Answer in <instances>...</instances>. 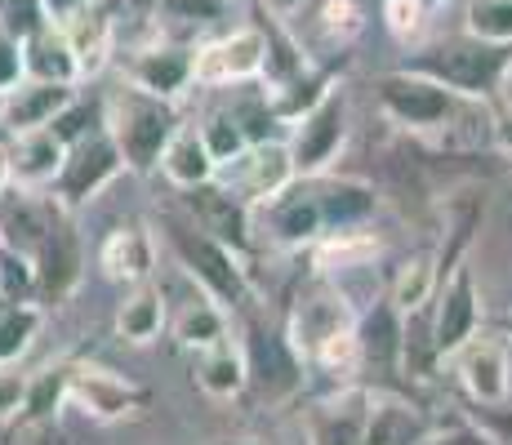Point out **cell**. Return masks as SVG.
<instances>
[{
    "instance_id": "6da1fadb",
    "label": "cell",
    "mask_w": 512,
    "mask_h": 445,
    "mask_svg": "<svg viewBox=\"0 0 512 445\" xmlns=\"http://www.w3.org/2000/svg\"><path fill=\"white\" fill-rule=\"evenodd\" d=\"M241 325V352H245V370H250V383H245V397H250L259 410H285L303 397L312 370L308 356L294 348L285 321L268 316L254 303L250 312L236 316Z\"/></svg>"
},
{
    "instance_id": "7a4b0ae2",
    "label": "cell",
    "mask_w": 512,
    "mask_h": 445,
    "mask_svg": "<svg viewBox=\"0 0 512 445\" xmlns=\"http://www.w3.org/2000/svg\"><path fill=\"white\" fill-rule=\"evenodd\" d=\"M397 67L432 76V81L446 85L459 98L490 103V98H499V89L512 76V45H495V41H481V36L464 32V36H446V41L410 49Z\"/></svg>"
},
{
    "instance_id": "3957f363",
    "label": "cell",
    "mask_w": 512,
    "mask_h": 445,
    "mask_svg": "<svg viewBox=\"0 0 512 445\" xmlns=\"http://www.w3.org/2000/svg\"><path fill=\"white\" fill-rule=\"evenodd\" d=\"M161 232H165V241H170L179 267L201 285V294H210L214 303H223L232 316L250 312L254 303H259V294H254V285H250V272H245V254H236L232 245L214 241V236L201 232L187 214H165Z\"/></svg>"
},
{
    "instance_id": "277c9868",
    "label": "cell",
    "mask_w": 512,
    "mask_h": 445,
    "mask_svg": "<svg viewBox=\"0 0 512 445\" xmlns=\"http://www.w3.org/2000/svg\"><path fill=\"white\" fill-rule=\"evenodd\" d=\"M107 130L121 143L125 170L152 174V170H161V156L170 147V138L183 130V112L174 107V98L125 85L116 94H107Z\"/></svg>"
},
{
    "instance_id": "5b68a950",
    "label": "cell",
    "mask_w": 512,
    "mask_h": 445,
    "mask_svg": "<svg viewBox=\"0 0 512 445\" xmlns=\"http://www.w3.org/2000/svg\"><path fill=\"white\" fill-rule=\"evenodd\" d=\"M374 103L388 116L397 130L410 134H437L455 121L459 112V94H450L446 85H437L432 76L406 72V67H392L374 81Z\"/></svg>"
},
{
    "instance_id": "8992f818",
    "label": "cell",
    "mask_w": 512,
    "mask_h": 445,
    "mask_svg": "<svg viewBox=\"0 0 512 445\" xmlns=\"http://www.w3.org/2000/svg\"><path fill=\"white\" fill-rule=\"evenodd\" d=\"M357 343H361V383L379 392H406V312L379 294L366 312H357Z\"/></svg>"
},
{
    "instance_id": "52a82bcc",
    "label": "cell",
    "mask_w": 512,
    "mask_h": 445,
    "mask_svg": "<svg viewBox=\"0 0 512 445\" xmlns=\"http://www.w3.org/2000/svg\"><path fill=\"white\" fill-rule=\"evenodd\" d=\"M116 174H125V152L112 138V130L103 125V130H94L90 138L67 147L63 170H58V178L49 183V196H54L63 210L76 214V210H85Z\"/></svg>"
},
{
    "instance_id": "ba28073f",
    "label": "cell",
    "mask_w": 512,
    "mask_h": 445,
    "mask_svg": "<svg viewBox=\"0 0 512 445\" xmlns=\"http://www.w3.org/2000/svg\"><path fill=\"white\" fill-rule=\"evenodd\" d=\"M32 267H36V303H41V308H58V303H67L81 290L85 241H81V227H76L72 210H63V205L54 210L41 250L32 254Z\"/></svg>"
},
{
    "instance_id": "9c48e42d",
    "label": "cell",
    "mask_w": 512,
    "mask_h": 445,
    "mask_svg": "<svg viewBox=\"0 0 512 445\" xmlns=\"http://www.w3.org/2000/svg\"><path fill=\"white\" fill-rule=\"evenodd\" d=\"M348 121H352V107H348V94H343V85H339V89H330L308 116H299V121L290 125L294 170L303 178L326 174L330 165L339 161L343 147H348V130H352Z\"/></svg>"
},
{
    "instance_id": "30bf717a",
    "label": "cell",
    "mask_w": 512,
    "mask_h": 445,
    "mask_svg": "<svg viewBox=\"0 0 512 445\" xmlns=\"http://www.w3.org/2000/svg\"><path fill=\"white\" fill-rule=\"evenodd\" d=\"M179 201H183V214L201 227V232H210L214 241L232 245L236 254H254V205L241 201L223 178L183 187Z\"/></svg>"
},
{
    "instance_id": "8fae6325",
    "label": "cell",
    "mask_w": 512,
    "mask_h": 445,
    "mask_svg": "<svg viewBox=\"0 0 512 445\" xmlns=\"http://www.w3.org/2000/svg\"><path fill=\"white\" fill-rule=\"evenodd\" d=\"M285 330H290L294 348L303 356H312L334 334L357 330V308L348 303V294L339 285H330L326 272H317V281L308 290H299V299H294L290 316H285Z\"/></svg>"
},
{
    "instance_id": "7c38bea8",
    "label": "cell",
    "mask_w": 512,
    "mask_h": 445,
    "mask_svg": "<svg viewBox=\"0 0 512 445\" xmlns=\"http://www.w3.org/2000/svg\"><path fill=\"white\" fill-rule=\"evenodd\" d=\"M263 58H268V41L263 27H232L228 36L210 45H196V85L205 89H223V85H250L263 76Z\"/></svg>"
},
{
    "instance_id": "4fadbf2b",
    "label": "cell",
    "mask_w": 512,
    "mask_h": 445,
    "mask_svg": "<svg viewBox=\"0 0 512 445\" xmlns=\"http://www.w3.org/2000/svg\"><path fill=\"white\" fill-rule=\"evenodd\" d=\"M219 178L232 187L241 201H250L254 210L268 201H277L285 187L299 178L294 170V156H290V138H272V143H254L236 156L232 165H223Z\"/></svg>"
},
{
    "instance_id": "5bb4252c",
    "label": "cell",
    "mask_w": 512,
    "mask_h": 445,
    "mask_svg": "<svg viewBox=\"0 0 512 445\" xmlns=\"http://www.w3.org/2000/svg\"><path fill=\"white\" fill-rule=\"evenodd\" d=\"M263 227L268 236L281 245V250H312L321 236L330 232L326 227V210H321V192H317V178H294L290 187L277 196V201L259 205Z\"/></svg>"
},
{
    "instance_id": "9a60e30c",
    "label": "cell",
    "mask_w": 512,
    "mask_h": 445,
    "mask_svg": "<svg viewBox=\"0 0 512 445\" xmlns=\"http://www.w3.org/2000/svg\"><path fill=\"white\" fill-rule=\"evenodd\" d=\"M72 405L94 423H121V419H130V414H143L147 405H152V392H147L143 383L121 379V374L107 370V365L76 361Z\"/></svg>"
},
{
    "instance_id": "2e32d148",
    "label": "cell",
    "mask_w": 512,
    "mask_h": 445,
    "mask_svg": "<svg viewBox=\"0 0 512 445\" xmlns=\"http://www.w3.org/2000/svg\"><path fill=\"white\" fill-rule=\"evenodd\" d=\"M374 388L370 383H343L317 397L303 414L308 445H366V423H370Z\"/></svg>"
},
{
    "instance_id": "e0dca14e",
    "label": "cell",
    "mask_w": 512,
    "mask_h": 445,
    "mask_svg": "<svg viewBox=\"0 0 512 445\" xmlns=\"http://www.w3.org/2000/svg\"><path fill=\"white\" fill-rule=\"evenodd\" d=\"M477 330H481V294L468 263H459L450 272V281L437 290V299H432V348H437L441 361H450L468 339H477Z\"/></svg>"
},
{
    "instance_id": "ac0fdd59",
    "label": "cell",
    "mask_w": 512,
    "mask_h": 445,
    "mask_svg": "<svg viewBox=\"0 0 512 445\" xmlns=\"http://www.w3.org/2000/svg\"><path fill=\"white\" fill-rule=\"evenodd\" d=\"M125 76H130V85L147 89V94L179 98L187 85H196V45L187 41L147 45L125 63Z\"/></svg>"
},
{
    "instance_id": "d6986e66",
    "label": "cell",
    "mask_w": 512,
    "mask_h": 445,
    "mask_svg": "<svg viewBox=\"0 0 512 445\" xmlns=\"http://www.w3.org/2000/svg\"><path fill=\"white\" fill-rule=\"evenodd\" d=\"M450 361H455L459 388L468 392V401H508L512 365H508V348L499 339H468Z\"/></svg>"
},
{
    "instance_id": "ffe728a7",
    "label": "cell",
    "mask_w": 512,
    "mask_h": 445,
    "mask_svg": "<svg viewBox=\"0 0 512 445\" xmlns=\"http://www.w3.org/2000/svg\"><path fill=\"white\" fill-rule=\"evenodd\" d=\"M437 428L428 410L406 397V392H379L374 388L370 423H366V445H423Z\"/></svg>"
},
{
    "instance_id": "44dd1931",
    "label": "cell",
    "mask_w": 512,
    "mask_h": 445,
    "mask_svg": "<svg viewBox=\"0 0 512 445\" xmlns=\"http://www.w3.org/2000/svg\"><path fill=\"white\" fill-rule=\"evenodd\" d=\"M76 361L81 352H67L58 361H49L45 370H36L27 379V392H23V405L14 414V432H27V428H49V423L63 414V405L72 401V374H76Z\"/></svg>"
},
{
    "instance_id": "7402d4cb",
    "label": "cell",
    "mask_w": 512,
    "mask_h": 445,
    "mask_svg": "<svg viewBox=\"0 0 512 445\" xmlns=\"http://www.w3.org/2000/svg\"><path fill=\"white\" fill-rule=\"evenodd\" d=\"M98 267L116 285H143L152 281L156 267V241L143 223H116L98 245Z\"/></svg>"
},
{
    "instance_id": "603a6c76",
    "label": "cell",
    "mask_w": 512,
    "mask_h": 445,
    "mask_svg": "<svg viewBox=\"0 0 512 445\" xmlns=\"http://www.w3.org/2000/svg\"><path fill=\"white\" fill-rule=\"evenodd\" d=\"M81 85H58V81H36V76H27L18 89H9L5 98H0V121H5L9 138L14 134H27V130H45L49 121H54L58 112H63L67 103H72V94Z\"/></svg>"
},
{
    "instance_id": "cb8c5ba5",
    "label": "cell",
    "mask_w": 512,
    "mask_h": 445,
    "mask_svg": "<svg viewBox=\"0 0 512 445\" xmlns=\"http://www.w3.org/2000/svg\"><path fill=\"white\" fill-rule=\"evenodd\" d=\"M348 63H352V54H330V58H321V63H308L299 76H290L285 85L268 89V98H272V107H277L281 121L294 125L299 116H308L312 107H317L321 98L330 94V89L343 85V72H348Z\"/></svg>"
},
{
    "instance_id": "d4e9b609",
    "label": "cell",
    "mask_w": 512,
    "mask_h": 445,
    "mask_svg": "<svg viewBox=\"0 0 512 445\" xmlns=\"http://www.w3.org/2000/svg\"><path fill=\"white\" fill-rule=\"evenodd\" d=\"M321 192V210H326L330 232H348V227H370V219L379 214V192L366 178H348V174H312ZM326 232V236H330Z\"/></svg>"
},
{
    "instance_id": "484cf974",
    "label": "cell",
    "mask_w": 512,
    "mask_h": 445,
    "mask_svg": "<svg viewBox=\"0 0 512 445\" xmlns=\"http://www.w3.org/2000/svg\"><path fill=\"white\" fill-rule=\"evenodd\" d=\"M9 156H14V187H27V192H49V183L63 170L67 147L54 138V130H27L9 138Z\"/></svg>"
},
{
    "instance_id": "4316f807",
    "label": "cell",
    "mask_w": 512,
    "mask_h": 445,
    "mask_svg": "<svg viewBox=\"0 0 512 445\" xmlns=\"http://www.w3.org/2000/svg\"><path fill=\"white\" fill-rule=\"evenodd\" d=\"M23 58H27V76H36V81L85 85L81 58H76L72 41H67L63 23H49L36 36H27V41H23Z\"/></svg>"
},
{
    "instance_id": "83f0119b",
    "label": "cell",
    "mask_w": 512,
    "mask_h": 445,
    "mask_svg": "<svg viewBox=\"0 0 512 445\" xmlns=\"http://www.w3.org/2000/svg\"><path fill=\"white\" fill-rule=\"evenodd\" d=\"M63 32H67V41H72L76 58H81L85 81H94V76L112 63V36H116L112 14H107V9L94 0V5L76 9L72 18H63Z\"/></svg>"
},
{
    "instance_id": "f1b7e54d",
    "label": "cell",
    "mask_w": 512,
    "mask_h": 445,
    "mask_svg": "<svg viewBox=\"0 0 512 445\" xmlns=\"http://www.w3.org/2000/svg\"><path fill=\"white\" fill-rule=\"evenodd\" d=\"M192 379L205 397L214 401H236L245 397V383H250V370H245V352L241 343H219V348L196 352Z\"/></svg>"
},
{
    "instance_id": "f546056e",
    "label": "cell",
    "mask_w": 512,
    "mask_h": 445,
    "mask_svg": "<svg viewBox=\"0 0 512 445\" xmlns=\"http://www.w3.org/2000/svg\"><path fill=\"white\" fill-rule=\"evenodd\" d=\"M161 174L170 178L174 187H196V183H210V178H219V161L210 156V147H205L201 130H183L170 138V147H165L161 156Z\"/></svg>"
},
{
    "instance_id": "4dcf8cb0",
    "label": "cell",
    "mask_w": 512,
    "mask_h": 445,
    "mask_svg": "<svg viewBox=\"0 0 512 445\" xmlns=\"http://www.w3.org/2000/svg\"><path fill=\"white\" fill-rule=\"evenodd\" d=\"M379 236L366 232V227H348V232H330L321 236L317 245H312V263H317V272H357V267H374L379 259Z\"/></svg>"
},
{
    "instance_id": "1f68e13d",
    "label": "cell",
    "mask_w": 512,
    "mask_h": 445,
    "mask_svg": "<svg viewBox=\"0 0 512 445\" xmlns=\"http://www.w3.org/2000/svg\"><path fill=\"white\" fill-rule=\"evenodd\" d=\"M228 308L223 303H214L210 294H201V299L183 303V312L174 316V339L183 343L187 352H205V348H219V343H228Z\"/></svg>"
},
{
    "instance_id": "d6a6232c",
    "label": "cell",
    "mask_w": 512,
    "mask_h": 445,
    "mask_svg": "<svg viewBox=\"0 0 512 445\" xmlns=\"http://www.w3.org/2000/svg\"><path fill=\"white\" fill-rule=\"evenodd\" d=\"M161 325H165V294L152 281L134 285L125 294V303L116 308V334L125 343H152L161 334Z\"/></svg>"
},
{
    "instance_id": "836d02e7",
    "label": "cell",
    "mask_w": 512,
    "mask_h": 445,
    "mask_svg": "<svg viewBox=\"0 0 512 445\" xmlns=\"http://www.w3.org/2000/svg\"><path fill=\"white\" fill-rule=\"evenodd\" d=\"M437 290H441L437 250H423V254H415V259H406L397 267V276H392V285H388V299L410 316V312L428 308V303L437 299Z\"/></svg>"
},
{
    "instance_id": "e575fe53",
    "label": "cell",
    "mask_w": 512,
    "mask_h": 445,
    "mask_svg": "<svg viewBox=\"0 0 512 445\" xmlns=\"http://www.w3.org/2000/svg\"><path fill=\"white\" fill-rule=\"evenodd\" d=\"M45 325V308L41 303H9L0 299V370L14 361H23L32 352L36 334Z\"/></svg>"
},
{
    "instance_id": "d590c367",
    "label": "cell",
    "mask_w": 512,
    "mask_h": 445,
    "mask_svg": "<svg viewBox=\"0 0 512 445\" xmlns=\"http://www.w3.org/2000/svg\"><path fill=\"white\" fill-rule=\"evenodd\" d=\"M241 94L232 98V121L245 130V138H250V147L254 143H272V138H290V125L277 116V107H272V98H268V89H245V85H236Z\"/></svg>"
},
{
    "instance_id": "8d00e7d4",
    "label": "cell",
    "mask_w": 512,
    "mask_h": 445,
    "mask_svg": "<svg viewBox=\"0 0 512 445\" xmlns=\"http://www.w3.org/2000/svg\"><path fill=\"white\" fill-rule=\"evenodd\" d=\"M103 125H107V94H98V89H90V94L76 89L72 103L49 121V130H54V138L63 147H72V143H81V138H90L94 130H103Z\"/></svg>"
},
{
    "instance_id": "74e56055",
    "label": "cell",
    "mask_w": 512,
    "mask_h": 445,
    "mask_svg": "<svg viewBox=\"0 0 512 445\" xmlns=\"http://www.w3.org/2000/svg\"><path fill=\"white\" fill-rule=\"evenodd\" d=\"M361 27H366V14H361L357 0H326L317 14V32L330 54H348L352 41L361 36Z\"/></svg>"
},
{
    "instance_id": "f35d334b",
    "label": "cell",
    "mask_w": 512,
    "mask_h": 445,
    "mask_svg": "<svg viewBox=\"0 0 512 445\" xmlns=\"http://www.w3.org/2000/svg\"><path fill=\"white\" fill-rule=\"evenodd\" d=\"M464 32L495 45H512V0H468Z\"/></svg>"
},
{
    "instance_id": "ab89813d",
    "label": "cell",
    "mask_w": 512,
    "mask_h": 445,
    "mask_svg": "<svg viewBox=\"0 0 512 445\" xmlns=\"http://www.w3.org/2000/svg\"><path fill=\"white\" fill-rule=\"evenodd\" d=\"M152 14L183 23V27H214L232 18V0H156Z\"/></svg>"
},
{
    "instance_id": "60d3db41",
    "label": "cell",
    "mask_w": 512,
    "mask_h": 445,
    "mask_svg": "<svg viewBox=\"0 0 512 445\" xmlns=\"http://www.w3.org/2000/svg\"><path fill=\"white\" fill-rule=\"evenodd\" d=\"M201 138H205V147H210V156L219 161V170H223V165H232L236 156L250 147V138H245V130L232 121L228 107H223V112H214L210 121L201 125Z\"/></svg>"
},
{
    "instance_id": "b9f144b4",
    "label": "cell",
    "mask_w": 512,
    "mask_h": 445,
    "mask_svg": "<svg viewBox=\"0 0 512 445\" xmlns=\"http://www.w3.org/2000/svg\"><path fill=\"white\" fill-rule=\"evenodd\" d=\"M0 299L9 303H36V267L27 254L0 245Z\"/></svg>"
},
{
    "instance_id": "7bdbcfd3",
    "label": "cell",
    "mask_w": 512,
    "mask_h": 445,
    "mask_svg": "<svg viewBox=\"0 0 512 445\" xmlns=\"http://www.w3.org/2000/svg\"><path fill=\"white\" fill-rule=\"evenodd\" d=\"M49 23H54V14L45 0H0V32H9L14 41H27Z\"/></svg>"
},
{
    "instance_id": "ee69618b",
    "label": "cell",
    "mask_w": 512,
    "mask_h": 445,
    "mask_svg": "<svg viewBox=\"0 0 512 445\" xmlns=\"http://www.w3.org/2000/svg\"><path fill=\"white\" fill-rule=\"evenodd\" d=\"M464 414L499 445H512V401H468Z\"/></svg>"
},
{
    "instance_id": "f6af8a7d",
    "label": "cell",
    "mask_w": 512,
    "mask_h": 445,
    "mask_svg": "<svg viewBox=\"0 0 512 445\" xmlns=\"http://www.w3.org/2000/svg\"><path fill=\"white\" fill-rule=\"evenodd\" d=\"M423 18H428L423 0H383V27H388L397 41H415Z\"/></svg>"
},
{
    "instance_id": "bcb514c9",
    "label": "cell",
    "mask_w": 512,
    "mask_h": 445,
    "mask_svg": "<svg viewBox=\"0 0 512 445\" xmlns=\"http://www.w3.org/2000/svg\"><path fill=\"white\" fill-rule=\"evenodd\" d=\"M27 81V58H23V41H14L9 32H0V98L9 89H18Z\"/></svg>"
},
{
    "instance_id": "7dc6e473",
    "label": "cell",
    "mask_w": 512,
    "mask_h": 445,
    "mask_svg": "<svg viewBox=\"0 0 512 445\" xmlns=\"http://www.w3.org/2000/svg\"><path fill=\"white\" fill-rule=\"evenodd\" d=\"M423 445H499V441L490 437V432H481L477 423H472L468 414H464V419L446 423V428H441V423H437V428H432V437L423 441Z\"/></svg>"
},
{
    "instance_id": "c3c4849f",
    "label": "cell",
    "mask_w": 512,
    "mask_h": 445,
    "mask_svg": "<svg viewBox=\"0 0 512 445\" xmlns=\"http://www.w3.org/2000/svg\"><path fill=\"white\" fill-rule=\"evenodd\" d=\"M23 392H27V379H18V374H0V423L18 414Z\"/></svg>"
},
{
    "instance_id": "681fc988",
    "label": "cell",
    "mask_w": 512,
    "mask_h": 445,
    "mask_svg": "<svg viewBox=\"0 0 512 445\" xmlns=\"http://www.w3.org/2000/svg\"><path fill=\"white\" fill-rule=\"evenodd\" d=\"M490 138H495L499 152H508V156H512V103L495 112V121H490Z\"/></svg>"
},
{
    "instance_id": "f907efd6",
    "label": "cell",
    "mask_w": 512,
    "mask_h": 445,
    "mask_svg": "<svg viewBox=\"0 0 512 445\" xmlns=\"http://www.w3.org/2000/svg\"><path fill=\"white\" fill-rule=\"evenodd\" d=\"M263 9H268V14H277V18H285V23H290L294 14H299L303 5H308V0H259Z\"/></svg>"
},
{
    "instance_id": "816d5d0a",
    "label": "cell",
    "mask_w": 512,
    "mask_h": 445,
    "mask_svg": "<svg viewBox=\"0 0 512 445\" xmlns=\"http://www.w3.org/2000/svg\"><path fill=\"white\" fill-rule=\"evenodd\" d=\"M45 5H49V14H54V23H63V18H72L76 9L94 5V0H45Z\"/></svg>"
},
{
    "instance_id": "f5cc1de1",
    "label": "cell",
    "mask_w": 512,
    "mask_h": 445,
    "mask_svg": "<svg viewBox=\"0 0 512 445\" xmlns=\"http://www.w3.org/2000/svg\"><path fill=\"white\" fill-rule=\"evenodd\" d=\"M14 187V156H9V143H0V196H9Z\"/></svg>"
},
{
    "instance_id": "db71d44e",
    "label": "cell",
    "mask_w": 512,
    "mask_h": 445,
    "mask_svg": "<svg viewBox=\"0 0 512 445\" xmlns=\"http://www.w3.org/2000/svg\"><path fill=\"white\" fill-rule=\"evenodd\" d=\"M152 5H156V0H130L134 14H152Z\"/></svg>"
},
{
    "instance_id": "11a10c76",
    "label": "cell",
    "mask_w": 512,
    "mask_h": 445,
    "mask_svg": "<svg viewBox=\"0 0 512 445\" xmlns=\"http://www.w3.org/2000/svg\"><path fill=\"white\" fill-rule=\"evenodd\" d=\"M223 445H268V441H259V437H236V441H223Z\"/></svg>"
},
{
    "instance_id": "9f6ffc18",
    "label": "cell",
    "mask_w": 512,
    "mask_h": 445,
    "mask_svg": "<svg viewBox=\"0 0 512 445\" xmlns=\"http://www.w3.org/2000/svg\"><path fill=\"white\" fill-rule=\"evenodd\" d=\"M441 5H446V0H423V9H428V14H432V9H441Z\"/></svg>"
},
{
    "instance_id": "6f0895ef",
    "label": "cell",
    "mask_w": 512,
    "mask_h": 445,
    "mask_svg": "<svg viewBox=\"0 0 512 445\" xmlns=\"http://www.w3.org/2000/svg\"><path fill=\"white\" fill-rule=\"evenodd\" d=\"M499 325H504V330L512 334V312H508V316H504V321H499Z\"/></svg>"
},
{
    "instance_id": "680465c9",
    "label": "cell",
    "mask_w": 512,
    "mask_h": 445,
    "mask_svg": "<svg viewBox=\"0 0 512 445\" xmlns=\"http://www.w3.org/2000/svg\"><path fill=\"white\" fill-rule=\"evenodd\" d=\"M508 81H512V76H508Z\"/></svg>"
}]
</instances>
